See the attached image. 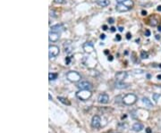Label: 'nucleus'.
I'll use <instances>...</instances> for the list:
<instances>
[{
  "label": "nucleus",
  "mask_w": 161,
  "mask_h": 133,
  "mask_svg": "<svg viewBox=\"0 0 161 133\" xmlns=\"http://www.w3.org/2000/svg\"><path fill=\"white\" fill-rule=\"evenodd\" d=\"M145 34H146L147 37H148V36H150V31H146Z\"/></svg>",
  "instance_id": "nucleus-27"
},
{
  "label": "nucleus",
  "mask_w": 161,
  "mask_h": 133,
  "mask_svg": "<svg viewBox=\"0 0 161 133\" xmlns=\"http://www.w3.org/2000/svg\"><path fill=\"white\" fill-rule=\"evenodd\" d=\"M156 39H160V36L158 37V35H156Z\"/></svg>",
  "instance_id": "nucleus-38"
},
{
  "label": "nucleus",
  "mask_w": 161,
  "mask_h": 133,
  "mask_svg": "<svg viewBox=\"0 0 161 133\" xmlns=\"http://www.w3.org/2000/svg\"><path fill=\"white\" fill-rule=\"evenodd\" d=\"M103 29H104V31H107V29H108V26L107 25H103Z\"/></svg>",
  "instance_id": "nucleus-31"
},
{
  "label": "nucleus",
  "mask_w": 161,
  "mask_h": 133,
  "mask_svg": "<svg viewBox=\"0 0 161 133\" xmlns=\"http://www.w3.org/2000/svg\"><path fill=\"white\" fill-rule=\"evenodd\" d=\"M108 60H109V61H112V60H113V56H108Z\"/></svg>",
  "instance_id": "nucleus-37"
},
{
  "label": "nucleus",
  "mask_w": 161,
  "mask_h": 133,
  "mask_svg": "<svg viewBox=\"0 0 161 133\" xmlns=\"http://www.w3.org/2000/svg\"><path fill=\"white\" fill-rule=\"evenodd\" d=\"M59 47L57 46H55V45H52V46H49L48 47V56L49 58H55L57 57L58 55H59Z\"/></svg>",
  "instance_id": "nucleus-5"
},
{
  "label": "nucleus",
  "mask_w": 161,
  "mask_h": 133,
  "mask_svg": "<svg viewBox=\"0 0 161 133\" xmlns=\"http://www.w3.org/2000/svg\"><path fill=\"white\" fill-rule=\"evenodd\" d=\"M115 39H116L117 41L121 40V37H120V35H116V38H115Z\"/></svg>",
  "instance_id": "nucleus-26"
},
{
  "label": "nucleus",
  "mask_w": 161,
  "mask_h": 133,
  "mask_svg": "<svg viewBox=\"0 0 161 133\" xmlns=\"http://www.w3.org/2000/svg\"><path fill=\"white\" fill-rule=\"evenodd\" d=\"M110 29H111V31H112V32L115 31V27H111Z\"/></svg>",
  "instance_id": "nucleus-32"
},
{
  "label": "nucleus",
  "mask_w": 161,
  "mask_h": 133,
  "mask_svg": "<svg viewBox=\"0 0 161 133\" xmlns=\"http://www.w3.org/2000/svg\"><path fill=\"white\" fill-rule=\"evenodd\" d=\"M115 77L117 81H123V80L127 77V73L125 71H118L117 73H115Z\"/></svg>",
  "instance_id": "nucleus-10"
},
{
  "label": "nucleus",
  "mask_w": 161,
  "mask_h": 133,
  "mask_svg": "<svg viewBox=\"0 0 161 133\" xmlns=\"http://www.w3.org/2000/svg\"><path fill=\"white\" fill-rule=\"evenodd\" d=\"M129 85L126 83H123V81H117L115 83V88H119V89H123V88H128Z\"/></svg>",
  "instance_id": "nucleus-14"
},
{
  "label": "nucleus",
  "mask_w": 161,
  "mask_h": 133,
  "mask_svg": "<svg viewBox=\"0 0 161 133\" xmlns=\"http://www.w3.org/2000/svg\"><path fill=\"white\" fill-rule=\"evenodd\" d=\"M57 99H58L61 103H63L64 105H71L70 101L68 100L67 98H63V96H58Z\"/></svg>",
  "instance_id": "nucleus-16"
},
{
  "label": "nucleus",
  "mask_w": 161,
  "mask_h": 133,
  "mask_svg": "<svg viewBox=\"0 0 161 133\" xmlns=\"http://www.w3.org/2000/svg\"><path fill=\"white\" fill-rule=\"evenodd\" d=\"M158 11H159V12H161V5H158Z\"/></svg>",
  "instance_id": "nucleus-36"
},
{
  "label": "nucleus",
  "mask_w": 161,
  "mask_h": 133,
  "mask_svg": "<svg viewBox=\"0 0 161 133\" xmlns=\"http://www.w3.org/2000/svg\"><path fill=\"white\" fill-rule=\"evenodd\" d=\"M131 38H132V35L130 34V33H127V34H126V39H130Z\"/></svg>",
  "instance_id": "nucleus-25"
},
{
  "label": "nucleus",
  "mask_w": 161,
  "mask_h": 133,
  "mask_svg": "<svg viewBox=\"0 0 161 133\" xmlns=\"http://www.w3.org/2000/svg\"><path fill=\"white\" fill-rule=\"evenodd\" d=\"M158 29V31H161V26H159Z\"/></svg>",
  "instance_id": "nucleus-41"
},
{
  "label": "nucleus",
  "mask_w": 161,
  "mask_h": 133,
  "mask_svg": "<svg viewBox=\"0 0 161 133\" xmlns=\"http://www.w3.org/2000/svg\"><path fill=\"white\" fill-rule=\"evenodd\" d=\"M97 3L100 7H108L109 5V0H97Z\"/></svg>",
  "instance_id": "nucleus-17"
},
{
  "label": "nucleus",
  "mask_w": 161,
  "mask_h": 133,
  "mask_svg": "<svg viewBox=\"0 0 161 133\" xmlns=\"http://www.w3.org/2000/svg\"><path fill=\"white\" fill-rule=\"evenodd\" d=\"M141 14H142V15H146V14H147V12L143 10V11L141 12Z\"/></svg>",
  "instance_id": "nucleus-34"
},
{
  "label": "nucleus",
  "mask_w": 161,
  "mask_h": 133,
  "mask_svg": "<svg viewBox=\"0 0 161 133\" xmlns=\"http://www.w3.org/2000/svg\"><path fill=\"white\" fill-rule=\"evenodd\" d=\"M133 5V2L132 0H126L123 3H119L116 5V10L118 12H127L132 9Z\"/></svg>",
  "instance_id": "nucleus-1"
},
{
  "label": "nucleus",
  "mask_w": 161,
  "mask_h": 133,
  "mask_svg": "<svg viewBox=\"0 0 161 133\" xmlns=\"http://www.w3.org/2000/svg\"><path fill=\"white\" fill-rule=\"evenodd\" d=\"M141 57L142 59H147V58L148 57V52H146V51H141Z\"/></svg>",
  "instance_id": "nucleus-20"
},
{
  "label": "nucleus",
  "mask_w": 161,
  "mask_h": 133,
  "mask_svg": "<svg viewBox=\"0 0 161 133\" xmlns=\"http://www.w3.org/2000/svg\"><path fill=\"white\" fill-rule=\"evenodd\" d=\"M160 98V94H157V93H155L154 95H153V98H154V100H155V102H158V98Z\"/></svg>",
  "instance_id": "nucleus-22"
},
{
  "label": "nucleus",
  "mask_w": 161,
  "mask_h": 133,
  "mask_svg": "<svg viewBox=\"0 0 161 133\" xmlns=\"http://www.w3.org/2000/svg\"><path fill=\"white\" fill-rule=\"evenodd\" d=\"M101 124V119L98 115H94L91 119V127L94 129H98L100 127Z\"/></svg>",
  "instance_id": "nucleus-6"
},
{
  "label": "nucleus",
  "mask_w": 161,
  "mask_h": 133,
  "mask_svg": "<svg viewBox=\"0 0 161 133\" xmlns=\"http://www.w3.org/2000/svg\"><path fill=\"white\" fill-rule=\"evenodd\" d=\"M108 100H109V96L108 94L104 93V94H100V96H98V103H100V104H108Z\"/></svg>",
  "instance_id": "nucleus-9"
},
{
  "label": "nucleus",
  "mask_w": 161,
  "mask_h": 133,
  "mask_svg": "<svg viewBox=\"0 0 161 133\" xmlns=\"http://www.w3.org/2000/svg\"><path fill=\"white\" fill-rule=\"evenodd\" d=\"M105 38H106V37H105V34H101V35H100V39H104Z\"/></svg>",
  "instance_id": "nucleus-33"
},
{
  "label": "nucleus",
  "mask_w": 161,
  "mask_h": 133,
  "mask_svg": "<svg viewBox=\"0 0 161 133\" xmlns=\"http://www.w3.org/2000/svg\"><path fill=\"white\" fill-rule=\"evenodd\" d=\"M57 73H52V72H50V73L48 74V80L49 81H55L57 79Z\"/></svg>",
  "instance_id": "nucleus-19"
},
{
  "label": "nucleus",
  "mask_w": 161,
  "mask_h": 133,
  "mask_svg": "<svg viewBox=\"0 0 161 133\" xmlns=\"http://www.w3.org/2000/svg\"><path fill=\"white\" fill-rule=\"evenodd\" d=\"M118 133H119V132H118Z\"/></svg>",
  "instance_id": "nucleus-42"
},
{
  "label": "nucleus",
  "mask_w": 161,
  "mask_h": 133,
  "mask_svg": "<svg viewBox=\"0 0 161 133\" xmlns=\"http://www.w3.org/2000/svg\"><path fill=\"white\" fill-rule=\"evenodd\" d=\"M77 88L79 89H88L90 90L92 88V84L89 81H80L77 84Z\"/></svg>",
  "instance_id": "nucleus-7"
},
{
  "label": "nucleus",
  "mask_w": 161,
  "mask_h": 133,
  "mask_svg": "<svg viewBox=\"0 0 161 133\" xmlns=\"http://www.w3.org/2000/svg\"><path fill=\"white\" fill-rule=\"evenodd\" d=\"M142 102H143V104L145 105H147L148 107H153V104H152V102L148 99V98H142Z\"/></svg>",
  "instance_id": "nucleus-15"
},
{
  "label": "nucleus",
  "mask_w": 161,
  "mask_h": 133,
  "mask_svg": "<svg viewBox=\"0 0 161 133\" xmlns=\"http://www.w3.org/2000/svg\"><path fill=\"white\" fill-rule=\"evenodd\" d=\"M65 63H66V64H67V65L70 64V58H69V57H67V58L65 59Z\"/></svg>",
  "instance_id": "nucleus-24"
},
{
  "label": "nucleus",
  "mask_w": 161,
  "mask_h": 133,
  "mask_svg": "<svg viewBox=\"0 0 161 133\" xmlns=\"http://www.w3.org/2000/svg\"><path fill=\"white\" fill-rule=\"evenodd\" d=\"M91 95L92 93L90 92V90L88 89H80V91L76 93L77 98L82 101H87L91 98Z\"/></svg>",
  "instance_id": "nucleus-2"
},
{
  "label": "nucleus",
  "mask_w": 161,
  "mask_h": 133,
  "mask_svg": "<svg viewBox=\"0 0 161 133\" xmlns=\"http://www.w3.org/2000/svg\"><path fill=\"white\" fill-rule=\"evenodd\" d=\"M143 129H144L143 125H142L141 123H135L133 125V130L135 132H140V131H141Z\"/></svg>",
  "instance_id": "nucleus-12"
},
{
  "label": "nucleus",
  "mask_w": 161,
  "mask_h": 133,
  "mask_svg": "<svg viewBox=\"0 0 161 133\" xmlns=\"http://www.w3.org/2000/svg\"><path fill=\"white\" fill-rule=\"evenodd\" d=\"M150 25L151 26H157L158 25V20L153 18V19L150 20Z\"/></svg>",
  "instance_id": "nucleus-21"
},
{
  "label": "nucleus",
  "mask_w": 161,
  "mask_h": 133,
  "mask_svg": "<svg viewBox=\"0 0 161 133\" xmlns=\"http://www.w3.org/2000/svg\"><path fill=\"white\" fill-rule=\"evenodd\" d=\"M64 31V27L62 24H57V25H54L51 27V31H54V32H58L60 33L61 31Z\"/></svg>",
  "instance_id": "nucleus-11"
},
{
  "label": "nucleus",
  "mask_w": 161,
  "mask_h": 133,
  "mask_svg": "<svg viewBox=\"0 0 161 133\" xmlns=\"http://www.w3.org/2000/svg\"><path fill=\"white\" fill-rule=\"evenodd\" d=\"M116 1H117V3H123V2H125V1H126V0H116Z\"/></svg>",
  "instance_id": "nucleus-30"
},
{
  "label": "nucleus",
  "mask_w": 161,
  "mask_h": 133,
  "mask_svg": "<svg viewBox=\"0 0 161 133\" xmlns=\"http://www.w3.org/2000/svg\"><path fill=\"white\" fill-rule=\"evenodd\" d=\"M137 101V96L134 94H127L123 98L122 102L126 105H133Z\"/></svg>",
  "instance_id": "nucleus-3"
},
{
  "label": "nucleus",
  "mask_w": 161,
  "mask_h": 133,
  "mask_svg": "<svg viewBox=\"0 0 161 133\" xmlns=\"http://www.w3.org/2000/svg\"><path fill=\"white\" fill-rule=\"evenodd\" d=\"M49 96V100H51V99H52V96H51V95L49 94V96Z\"/></svg>",
  "instance_id": "nucleus-40"
},
{
  "label": "nucleus",
  "mask_w": 161,
  "mask_h": 133,
  "mask_svg": "<svg viewBox=\"0 0 161 133\" xmlns=\"http://www.w3.org/2000/svg\"><path fill=\"white\" fill-rule=\"evenodd\" d=\"M147 133H150L151 132V130H150V128H147Z\"/></svg>",
  "instance_id": "nucleus-35"
},
{
  "label": "nucleus",
  "mask_w": 161,
  "mask_h": 133,
  "mask_svg": "<svg viewBox=\"0 0 161 133\" xmlns=\"http://www.w3.org/2000/svg\"><path fill=\"white\" fill-rule=\"evenodd\" d=\"M65 53H67V54H69V53H71L72 52V50H73V47L71 46V43H66L65 42Z\"/></svg>",
  "instance_id": "nucleus-18"
},
{
  "label": "nucleus",
  "mask_w": 161,
  "mask_h": 133,
  "mask_svg": "<svg viewBox=\"0 0 161 133\" xmlns=\"http://www.w3.org/2000/svg\"><path fill=\"white\" fill-rule=\"evenodd\" d=\"M50 15H51V16H54V17H57V15L55 14V13H54L53 11H50Z\"/></svg>",
  "instance_id": "nucleus-29"
},
{
  "label": "nucleus",
  "mask_w": 161,
  "mask_h": 133,
  "mask_svg": "<svg viewBox=\"0 0 161 133\" xmlns=\"http://www.w3.org/2000/svg\"><path fill=\"white\" fill-rule=\"evenodd\" d=\"M60 39V33L58 32H54L50 31L48 34V39L50 42H57Z\"/></svg>",
  "instance_id": "nucleus-8"
},
{
  "label": "nucleus",
  "mask_w": 161,
  "mask_h": 133,
  "mask_svg": "<svg viewBox=\"0 0 161 133\" xmlns=\"http://www.w3.org/2000/svg\"><path fill=\"white\" fill-rule=\"evenodd\" d=\"M123 27H119V31H123Z\"/></svg>",
  "instance_id": "nucleus-39"
},
{
  "label": "nucleus",
  "mask_w": 161,
  "mask_h": 133,
  "mask_svg": "<svg viewBox=\"0 0 161 133\" xmlns=\"http://www.w3.org/2000/svg\"><path fill=\"white\" fill-rule=\"evenodd\" d=\"M108 22H109L110 23H114V19H113V18H109Z\"/></svg>",
  "instance_id": "nucleus-28"
},
{
  "label": "nucleus",
  "mask_w": 161,
  "mask_h": 133,
  "mask_svg": "<svg viewBox=\"0 0 161 133\" xmlns=\"http://www.w3.org/2000/svg\"><path fill=\"white\" fill-rule=\"evenodd\" d=\"M83 49L85 50V52L91 53L92 51L94 50L93 44H92V43H86V44H84V46H83Z\"/></svg>",
  "instance_id": "nucleus-13"
},
{
  "label": "nucleus",
  "mask_w": 161,
  "mask_h": 133,
  "mask_svg": "<svg viewBox=\"0 0 161 133\" xmlns=\"http://www.w3.org/2000/svg\"><path fill=\"white\" fill-rule=\"evenodd\" d=\"M66 79L71 82H78L80 81L82 76H80L79 72L75 71H70L66 73Z\"/></svg>",
  "instance_id": "nucleus-4"
},
{
  "label": "nucleus",
  "mask_w": 161,
  "mask_h": 133,
  "mask_svg": "<svg viewBox=\"0 0 161 133\" xmlns=\"http://www.w3.org/2000/svg\"><path fill=\"white\" fill-rule=\"evenodd\" d=\"M55 3H57V4H65V0H54Z\"/></svg>",
  "instance_id": "nucleus-23"
}]
</instances>
